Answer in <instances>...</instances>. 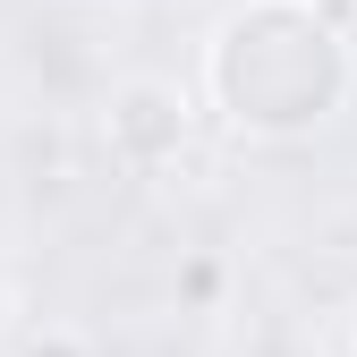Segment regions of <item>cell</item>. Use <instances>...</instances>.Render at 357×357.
<instances>
[{
  "label": "cell",
  "mask_w": 357,
  "mask_h": 357,
  "mask_svg": "<svg viewBox=\"0 0 357 357\" xmlns=\"http://www.w3.org/2000/svg\"><path fill=\"white\" fill-rule=\"evenodd\" d=\"M213 102L230 111L247 137H298L340 111L349 94V43L332 34L324 9L306 0H255L213 34Z\"/></svg>",
  "instance_id": "1"
},
{
  "label": "cell",
  "mask_w": 357,
  "mask_h": 357,
  "mask_svg": "<svg viewBox=\"0 0 357 357\" xmlns=\"http://www.w3.org/2000/svg\"><path fill=\"white\" fill-rule=\"evenodd\" d=\"M111 153L119 162H137V170H162L188 153V94L162 77H137V85H119L111 94Z\"/></svg>",
  "instance_id": "2"
},
{
  "label": "cell",
  "mask_w": 357,
  "mask_h": 357,
  "mask_svg": "<svg viewBox=\"0 0 357 357\" xmlns=\"http://www.w3.org/2000/svg\"><path fill=\"white\" fill-rule=\"evenodd\" d=\"M26 357H85V349H77V340H68V332H52V340H34V349H26Z\"/></svg>",
  "instance_id": "3"
},
{
  "label": "cell",
  "mask_w": 357,
  "mask_h": 357,
  "mask_svg": "<svg viewBox=\"0 0 357 357\" xmlns=\"http://www.w3.org/2000/svg\"><path fill=\"white\" fill-rule=\"evenodd\" d=\"M9 324H17V298H9V289H0V340H9Z\"/></svg>",
  "instance_id": "4"
}]
</instances>
